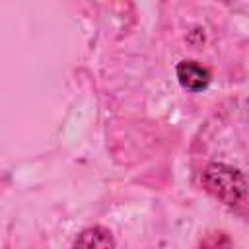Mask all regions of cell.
<instances>
[{
    "mask_svg": "<svg viewBox=\"0 0 249 249\" xmlns=\"http://www.w3.org/2000/svg\"><path fill=\"white\" fill-rule=\"evenodd\" d=\"M72 249H115V239L107 228L93 226L76 237Z\"/></svg>",
    "mask_w": 249,
    "mask_h": 249,
    "instance_id": "cell-3",
    "label": "cell"
},
{
    "mask_svg": "<svg viewBox=\"0 0 249 249\" xmlns=\"http://www.w3.org/2000/svg\"><path fill=\"white\" fill-rule=\"evenodd\" d=\"M177 78L179 84L191 91H202L210 84V72L196 60H181L177 64Z\"/></svg>",
    "mask_w": 249,
    "mask_h": 249,
    "instance_id": "cell-2",
    "label": "cell"
},
{
    "mask_svg": "<svg viewBox=\"0 0 249 249\" xmlns=\"http://www.w3.org/2000/svg\"><path fill=\"white\" fill-rule=\"evenodd\" d=\"M228 247H230V237L224 231H212L198 243V249H228Z\"/></svg>",
    "mask_w": 249,
    "mask_h": 249,
    "instance_id": "cell-4",
    "label": "cell"
},
{
    "mask_svg": "<svg viewBox=\"0 0 249 249\" xmlns=\"http://www.w3.org/2000/svg\"><path fill=\"white\" fill-rule=\"evenodd\" d=\"M202 185L210 195H214L228 206L245 202L247 183L243 173L235 167H230L226 163H210L202 171Z\"/></svg>",
    "mask_w": 249,
    "mask_h": 249,
    "instance_id": "cell-1",
    "label": "cell"
}]
</instances>
